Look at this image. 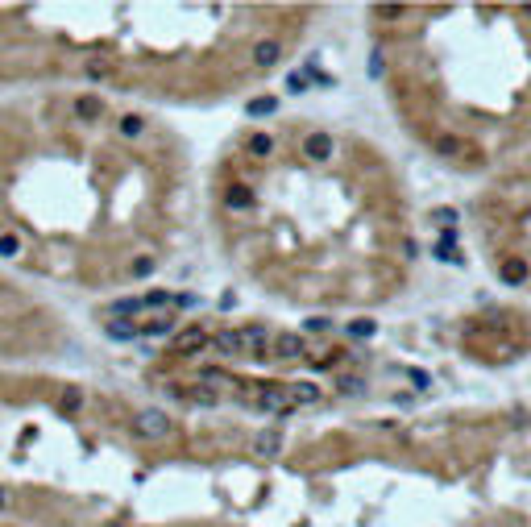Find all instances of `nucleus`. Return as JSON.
Returning a JSON list of instances; mask_svg holds the SVG:
<instances>
[{
    "label": "nucleus",
    "instance_id": "1",
    "mask_svg": "<svg viewBox=\"0 0 531 527\" xmlns=\"http://www.w3.org/2000/svg\"><path fill=\"white\" fill-rule=\"evenodd\" d=\"M241 403H245V407H254V411H270V415H278V419H287V415H295V411H299V403L291 398V386H274V382L258 386L254 395H249V391H241Z\"/></svg>",
    "mask_w": 531,
    "mask_h": 527
},
{
    "label": "nucleus",
    "instance_id": "2",
    "mask_svg": "<svg viewBox=\"0 0 531 527\" xmlns=\"http://www.w3.org/2000/svg\"><path fill=\"white\" fill-rule=\"evenodd\" d=\"M133 432H137L141 440H166L171 436V415L158 411V407H145V411H137Z\"/></svg>",
    "mask_w": 531,
    "mask_h": 527
},
{
    "label": "nucleus",
    "instance_id": "3",
    "mask_svg": "<svg viewBox=\"0 0 531 527\" xmlns=\"http://www.w3.org/2000/svg\"><path fill=\"white\" fill-rule=\"evenodd\" d=\"M212 345V337L199 328V324H191V328H183V332H175V341H171V353H178V357H195V353H204Z\"/></svg>",
    "mask_w": 531,
    "mask_h": 527
},
{
    "label": "nucleus",
    "instance_id": "4",
    "mask_svg": "<svg viewBox=\"0 0 531 527\" xmlns=\"http://www.w3.org/2000/svg\"><path fill=\"white\" fill-rule=\"evenodd\" d=\"M332 150H336V141H332V133H308V137H303V154H308V158H315V162H328V158H332Z\"/></svg>",
    "mask_w": 531,
    "mask_h": 527
},
{
    "label": "nucleus",
    "instance_id": "5",
    "mask_svg": "<svg viewBox=\"0 0 531 527\" xmlns=\"http://www.w3.org/2000/svg\"><path fill=\"white\" fill-rule=\"evenodd\" d=\"M249 54H254V67L270 71V67H278V58H282V42H274V38H262V42L254 46Z\"/></svg>",
    "mask_w": 531,
    "mask_h": 527
},
{
    "label": "nucleus",
    "instance_id": "6",
    "mask_svg": "<svg viewBox=\"0 0 531 527\" xmlns=\"http://www.w3.org/2000/svg\"><path fill=\"white\" fill-rule=\"evenodd\" d=\"M208 349H216L221 357H241L245 345H241V332H237V328H221V332L212 337V345H208Z\"/></svg>",
    "mask_w": 531,
    "mask_h": 527
},
{
    "label": "nucleus",
    "instance_id": "7",
    "mask_svg": "<svg viewBox=\"0 0 531 527\" xmlns=\"http://www.w3.org/2000/svg\"><path fill=\"white\" fill-rule=\"evenodd\" d=\"M175 398H191V403H199V407H216L221 395L212 391V386H204V382H195V386H175Z\"/></svg>",
    "mask_w": 531,
    "mask_h": 527
},
{
    "label": "nucleus",
    "instance_id": "8",
    "mask_svg": "<svg viewBox=\"0 0 531 527\" xmlns=\"http://www.w3.org/2000/svg\"><path fill=\"white\" fill-rule=\"evenodd\" d=\"M254 453H258V457H278V453H282V432H278V428H262V432L254 436Z\"/></svg>",
    "mask_w": 531,
    "mask_h": 527
},
{
    "label": "nucleus",
    "instance_id": "9",
    "mask_svg": "<svg viewBox=\"0 0 531 527\" xmlns=\"http://www.w3.org/2000/svg\"><path fill=\"white\" fill-rule=\"evenodd\" d=\"M498 278H502L506 287H519V282L527 278V262H523V258H506V262L498 266Z\"/></svg>",
    "mask_w": 531,
    "mask_h": 527
},
{
    "label": "nucleus",
    "instance_id": "10",
    "mask_svg": "<svg viewBox=\"0 0 531 527\" xmlns=\"http://www.w3.org/2000/svg\"><path fill=\"white\" fill-rule=\"evenodd\" d=\"M274 353L278 357H303V337L299 332H278L274 337Z\"/></svg>",
    "mask_w": 531,
    "mask_h": 527
},
{
    "label": "nucleus",
    "instance_id": "11",
    "mask_svg": "<svg viewBox=\"0 0 531 527\" xmlns=\"http://www.w3.org/2000/svg\"><path fill=\"white\" fill-rule=\"evenodd\" d=\"M241 332V345H245V353H262L266 341H270V332H266L262 324H249V328H237Z\"/></svg>",
    "mask_w": 531,
    "mask_h": 527
},
{
    "label": "nucleus",
    "instance_id": "12",
    "mask_svg": "<svg viewBox=\"0 0 531 527\" xmlns=\"http://www.w3.org/2000/svg\"><path fill=\"white\" fill-rule=\"evenodd\" d=\"M224 204H228L232 212H245V208H254V191L241 187V183H232V187L224 191Z\"/></svg>",
    "mask_w": 531,
    "mask_h": 527
},
{
    "label": "nucleus",
    "instance_id": "13",
    "mask_svg": "<svg viewBox=\"0 0 531 527\" xmlns=\"http://www.w3.org/2000/svg\"><path fill=\"white\" fill-rule=\"evenodd\" d=\"M291 398L299 403V407H311V403H320L324 391L315 386V382H291Z\"/></svg>",
    "mask_w": 531,
    "mask_h": 527
},
{
    "label": "nucleus",
    "instance_id": "14",
    "mask_svg": "<svg viewBox=\"0 0 531 527\" xmlns=\"http://www.w3.org/2000/svg\"><path fill=\"white\" fill-rule=\"evenodd\" d=\"M104 332H108V341H133L141 328L129 324V320H108V324H104Z\"/></svg>",
    "mask_w": 531,
    "mask_h": 527
},
{
    "label": "nucleus",
    "instance_id": "15",
    "mask_svg": "<svg viewBox=\"0 0 531 527\" xmlns=\"http://www.w3.org/2000/svg\"><path fill=\"white\" fill-rule=\"evenodd\" d=\"M100 112H104V104H100L96 96H79V100H75V117H79V121H96Z\"/></svg>",
    "mask_w": 531,
    "mask_h": 527
},
{
    "label": "nucleus",
    "instance_id": "16",
    "mask_svg": "<svg viewBox=\"0 0 531 527\" xmlns=\"http://www.w3.org/2000/svg\"><path fill=\"white\" fill-rule=\"evenodd\" d=\"M270 112H278V100L274 96H258V100L245 104V117H270Z\"/></svg>",
    "mask_w": 531,
    "mask_h": 527
},
{
    "label": "nucleus",
    "instance_id": "17",
    "mask_svg": "<svg viewBox=\"0 0 531 527\" xmlns=\"http://www.w3.org/2000/svg\"><path fill=\"white\" fill-rule=\"evenodd\" d=\"M141 332H145V337H166V332H175V320H171V315H154V320L141 324Z\"/></svg>",
    "mask_w": 531,
    "mask_h": 527
},
{
    "label": "nucleus",
    "instance_id": "18",
    "mask_svg": "<svg viewBox=\"0 0 531 527\" xmlns=\"http://www.w3.org/2000/svg\"><path fill=\"white\" fill-rule=\"evenodd\" d=\"M249 154L254 158H270L274 154V137L270 133H249Z\"/></svg>",
    "mask_w": 531,
    "mask_h": 527
},
{
    "label": "nucleus",
    "instance_id": "19",
    "mask_svg": "<svg viewBox=\"0 0 531 527\" xmlns=\"http://www.w3.org/2000/svg\"><path fill=\"white\" fill-rule=\"evenodd\" d=\"M58 407H63V415H75V411L84 407V391H79V386H67V391L58 395Z\"/></svg>",
    "mask_w": 531,
    "mask_h": 527
},
{
    "label": "nucleus",
    "instance_id": "20",
    "mask_svg": "<svg viewBox=\"0 0 531 527\" xmlns=\"http://www.w3.org/2000/svg\"><path fill=\"white\" fill-rule=\"evenodd\" d=\"M436 258H440V262H465V258L457 254V237H452V233H448V237H440V245H436Z\"/></svg>",
    "mask_w": 531,
    "mask_h": 527
},
{
    "label": "nucleus",
    "instance_id": "21",
    "mask_svg": "<svg viewBox=\"0 0 531 527\" xmlns=\"http://www.w3.org/2000/svg\"><path fill=\"white\" fill-rule=\"evenodd\" d=\"M141 304H145V311L154 308H175V295H166V291H150V295H141Z\"/></svg>",
    "mask_w": 531,
    "mask_h": 527
},
{
    "label": "nucleus",
    "instance_id": "22",
    "mask_svg": "<svg viewBox=\"0 0 531 527\" xmlns=\"http://www.w3.org/2000/svg\"><path fill=\"white\" fill-rule=\"evenodd\" d=\"M117 129L125 133V137H141V133H145V121H141L137 112H129V117H121V125H117Z\"/></svg>",
    "mask_w": 531,
    "mask_h": 527
},
{
    "label": "nucleus",
    "instance_id": "23",
    "mask_svg": "<svg viewBox=\"0 0 531 527\" xmlns=\"http://www.w3.org/2000/svg\"><path fill=\"white\" fill-rule=\"evenodd\" d=\"M336 386H341V395H345V398H349V395H365V382H361V378H357V374H353V378H341V382H336Z\"/></svg>",
    "mask_w": 531,
    "mask_h": 527
},
{
    "label": "nucleus",
    "instance_id": "24",
    "mask_svg": "<svg viewBox=\"0 0 531 527\" xmlns=\"http://www.w3.org/2000/svg\"><path fill=\"white\" fill-rule=\"evenodd\" d=\"M374 328H378L374 320H353V324H349V337H357V341H365V337H374Z\"/></svg>",
    "mask_w": 531,
    "mask_h": 527
},
{
    "label": "nucleus",
    "instance_id": "25",
    "mask_svg": "<svg viewBox=\"0 0 531 527\" xmlns=\"http://www.w3.org/2000/svg\"><path fill=\"white\" fill-rule=\"evenodd\" d=\"M133 311H145V304L141 299H117L112 304V315H133Z\"/></svg>",
    "mask_w": 531,
    "mask_h": 527
},
{
    "label": "nucleus",
    "instance_id": "26",
    "mask_svg": "<svg viewBox=\"0 0 531 527\" xmlns=\"http://www.w3.org/2000/svg\"><path fill=\"white\" fill-rule=\"evenodd\" d=\"M287 91H291V96H303V91H308V75H299V71H295V75L287 79Z\"/></svg>",
    "mask_w": 531,
    "mask_h": 527
},
{
    "label": "nucleus",
    "instance_id": "27",
    "mask_svg": "<svg viewBox=\"0 0 531 527\" xmlns=\"http://www.w3.org/2000/svg\"><path fill=\"white\" fill-rule=\"evenodd\" d=\"M328 328H332V324H328V320H320V315L303 320V332H315V337H320V332H328Z\"/></svg>",
    "mask_w": 531,
    "mask_h": 527
},
{
    "label": "nucleus",
    "instance_id": "28",
    "mask_svg": "<svg viewBox=\"0 0 531 527\" xmlns=\"http://www.w3.org/2000/svg\"><path fill=\"white\" fill-rule=\"evenodd\" d=\"M432 220H436V224H448V228H452V224H457V208H436V212H432Z\"/></svg>",
    "mask_w": 531,
    "mask_h": 527
},
{
    "label": "nucleus",
    "instance_id": "29",
    "mask_svg": "<svg viewBox=\"0 0 531 527\" xmlns=\"http://www.w3.org/2000/svg\"><path fill=\"white\" fill-rule=\"evenodd\" d=\"M461 145H465L461 137H440V141H436V150H440V154H457Z\"/></svg>",
    "mask_w": 531,
    "mask_h": 527
},
{
    "label": "nucleus",
    "instance_id": "30",
    "mask_svg": "<svg viewBox=\"0 0 531 527\" xmlns=\"http://www.w3.org/2000/svg\"><path fill=\"white\" fill-rule=\"evenodd\" d=\"M154 258H137V262H133V274H137V278H145V274H154Z\"/></svg>",
    "mask_w": 531,
    "mask_h": 527
},
{
    "label": "nucleus",
    "instance_id": "31",
    "mask_svg": "<svg viewBox=\"0 0 531 527\" xmlns=\"http://www.w3.org/2000/svg\"><path fill=\"white\" fill-rule=\"evenodd\" d=\"M13 254H17V237L4 233V237H0V258H13Z\"/></svg>",
    "mask_w": 531,
    "mask_h": 527
},
{
    "label": "nucleus",
    "instance_id": "32",
    "mask_svg": "<svg viewBox=\"0 0 531 527\" xmlns=\"http://www.w3.org/2000/svg\"><path fill=\"white\" fill-rule=\"evenodd\" d=\"M88 75H96V79H100V75H108V63H100V58H91V63H88Z\"/></svg>",
    "mask_w": 531,
    "mask_h": 527
},
{
    "label": "nucleus",
    "instance_id": "33",
    "mask_svg": "<svg viewBox=\"0 0 531 527\" xmlns=\"http://www.w3.org/2000/svg\"><path fill=\"white\" fill-rule=\"evenodd\" d=\"M4 507H8V490L0 486V511H4Z\"/></svg>",
    "mask_w": 531,
    "mask_h": 527
}]
</instances>
